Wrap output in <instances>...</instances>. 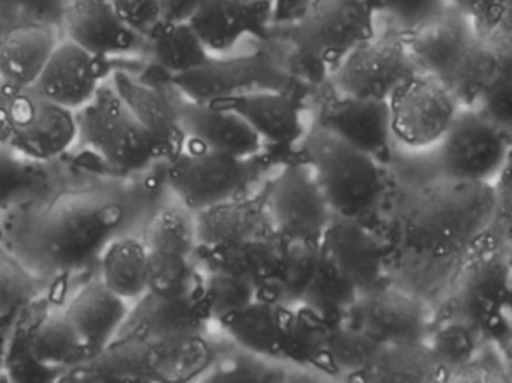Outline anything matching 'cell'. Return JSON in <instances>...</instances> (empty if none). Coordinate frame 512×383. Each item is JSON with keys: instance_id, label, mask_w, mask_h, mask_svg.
<instances>
[{"instance_id": "5", "label": "cell", "mask_w": 512, "mask_h": 383, "mask_svg": "<svg viewBox=\"0 0 512 383\" xmlns=\"http://www.w3.org/2000/svg\"><path fill=\"white\" fill-rule=\"evenodd\" d=\"M77 137L76 112L52 103L35 88L7 89L0 101V143L29 160H53Z\"/></svg>"}, {"instance_id": "15", "label": "cell", "mask_w": 512, "mask_h": 383, "mask_svg": "<svg viewBox=\"0 0 512 383\" xmlns=\"http://www.w3.org/2000/svg\"><path fill=\"white\" fill-rule=\"evenodd\" d=\"M59 25L68 41L101 59L128 55L142 40L122 22L110 0H68Z\"/></svg>"}, {"instance_id": "52", "label": "cell", "mask_w": 512, "mask_h": 383, "mask_svg": "<svg viewBox=\"0 0 512 383\" xmlns=\"http://www.w3.org/2000/svg\"><path fill=\"white\" fill-rule=\"evenodd\" d=\"M8 338H10V332H8V320L0 317V368H2L5 358H7Z\"/></svg>"}, {"instance_id": "10", "label": "cell", "mask_w": 512, "mask_h": 383, "mask_svg": "<svg viewBox=\"0 0 512 383\" xmlns=\"http://www.w3.org/2000/svg\"><path fill=\"white\" fill-rule=\"evenodd\" d=\"M440 142L443 178L488 182L505 161L506 142L502 128L476 110L457 112Z\"/></svg>"}, {"instance_id": "7", "label": "cell", "mask_w": 512, "mask_h": 383, "mask_svg": "<svg viewBox=\"0 0 512 383\" xmlns=\"http://www.w3.org/2000/svg\"><path fill=\"white\" fill-rule=\"evenodd\" d=\"M244 158L185 142L184 149L169 161L167 182L190 211L199 212L226 200L247 181Z\"/></svg>"}, {"instance_id": "11", "label": "cell", "mask_w": 512, "mask_h": 383, "mask_svg": "<svg viewBox=\"0 0 512 383\" xmlns=\"http://www.w3.org/2000/svg\"><path fill=\"white\" fill-rule=\"evenodd\" d=\"M388 103L392 136L412 148L440 142L458 112L451 92L439 80L424 74L403 83Z\"/></svg>"}, {"instance_id": "48", "label": "cell", "mask_w": 512, "mask_h": 383, "mask_svg": "<svg viewBox=\"0 0 512 383\" xmlns=\"http://www.w3.org/2000/svg\"><path fill=\"white\" fill-rule=\"evenodd\" d=\"M472 349L473 341L469 331L463 326H451L440 332L433 352L440 364L445 367V365H457L467 361Z\"/></svg>"}, {"instance_id": "50", "label": "cell", "mask_w": 512, "mask_h": 383, "mask_svg": "<svg viewBox=\"0 0 512 383\" xmlns=\"http://www.w3.org/2000/svg\"><path fill=\"white\" fill-rule=\"evenodd\" d=\"M205 0H160L161 19L188 22Z\"/></svg>"}, {"instance_id": "39", "label": "cell", "mask_w": 512, "mask_h": 383, "mask_svg": "<svg viewBox=\"0 0 512 383\" xmlns=\"http://www.w3.org/2000/svg\"><path fill=\"white\" fill-rule=\"evenodd\" d=\"M380 344L355 326L332 323L326 335L322 362L338 373L356 374L367 368Z\"/></svg>"}, {"instance_id": "12", "label": "cell", "mask_w": 512, "mask_h": 383, "mask_svg": "<svg viewBox=\"0 0 512 383\" xmlns=\"http://www.w3.org/2000/svg\"><path fill=\"white\" fill-rule=\"evenodd\" d=\"M275 233L284 241L319 242L331 223V208L305 166H289L275 179L268 205Z\"/></svg>"}, {"instance_id": "35", "label": "cell", "mask_w": 512, "mask_h": 383, "mask_svg": "<svg viewBox=\"0 0 512 383\" xmlns=\"http://www.w3.org/2000/svg\"><path fill=\"white\" fill-rule=\"evenodd\" d=\"M145 37L155 61L170 77L202 67L212 59L188 22L161 19Z\"/></svg>"}, {"instance_id": "51", "label": "cell", "mask_w": 512, "mask_h": 383, "mask_svg": "<svg viewBox=\"0 0 512 383\" xmlns=\"http://www.w3.org/2000/svg\"><path fill=\"white\" fill-rule=\"evenodd\" d=\"M310 4L311 0H274V26L293 25Z\"/></svg>"}, {"instance_id": "28", "label": "cell", "mask_w": 512, "mask_h": 383, "mask_svg": "<svg viewBox=\"0 0 512 383\" xmlns=\"http://www.w3.org/2000/svg\"><path fill=\"white\" fill-rule=\"evenodd\" d=\"M509 73L506 53L473 40L442 85L451 92L457 104L475 106Z\"/></svg>"}, {"instance_id": "27", "label": "cell", "mask_w": 512, "mask_h": 383, "mask_svg": "<svg viewBox=\"0 0 512 383\" xmlns=\"http://www.w3.org/2000/svg\"><path fill=\"white\" fill-rule=\"evenodd\" d=\"M238 113L260 139L290 145L304 134L298 103L283 91H260L212 104Z\"/></svg>"}, {"instance_id": "44", "label": "cell", "mask_w": 512, "mask_h": 383, "mask_svg": "<svg viewBox=\"0 0 512 383\" xmlns=\"http://www.w3.org/2000/svg\"><path fill=\"white\" fill-rule=\"evenodd\" d=\"M68 0H0V22L5 29L26 22H50L59 25Z\"/></svg>"}, {"instance_id": "34", "label": "cell", "mask_w": 512, "mask_h": 383, "mask_svg": "<svg viewBox=\"0 0 512 383\" xmlns=\"http://www.w3.org/2000/svg\"><path fill=\"white\" fill-rule=\"evenodd\" d=\"M509 298L508 271L499 260H485L470 269L460 290V307L467 319L493 322Z\"/></svg>"}, {"instance_id": "16", "label": "cell", "mask_w": 512, "mask_h": 383, "mask_svg": "<svg viewBox=\"0 0 512 383\" xmlns=\"http://www.w3.org/2000/svg\"><path fill=\"white\" fill-rule=\"evenodd\" d=\"M104 61L65 40L56 46L34 88L52 103L77 112L104 85Z\"/></svg>"}, {"instance_id": "19", "label": "cell", "mask_w": 512, "mask_h": 383, "mask_svg": "<svg viewBox=\"0 0 512 383\" xmlns=\"http://www.w3.org/2000/svg\"><path fill=\"white\" fill-rule=\"evenodd\" d=\"M59 44L58 25L26 22L0 31V82L11 91L34 88Z\"/></svg>"}, {"instance_id": "14", "label": "cell", "mask_w": 512, "mask_h": 383, "mask_svg": "<svg viewBox=\"0 0 512 383\" xmlns=\"http://www.w3.org/2000/svg\"><path fill=\"white\" fill-rule=\"evenodd\" d=\"M320 257L352 284L359 295L379 283L383 251L379 241L358 218L340 217L331 221L319 241Z\"/></svg>"}, {"instance_id": "3", "label": "cell", "mask_w": 512, "mask_h": 383, "mask_svg": "<svg viewBox=\"0 0 512 383\" xmlns=\"http://www.w3.org/2000/svg\"><path fill=\"white\" fill-rule=\"evenodd\" d=\"M308 148L317 184L338 217L359 218L377 205L383 178L373 155L353 148L323 127L311 134Z\"/></svg>"}, {"instance_id": "31", "label": "cell", "mask_w": 512, "mask_h": 383, "mask_svg": "<svg viewBox=\"0 0 512 383\" xmlns=\"http://www.w3.org/2000/svg\"><path fill=\"white\" fill-rule=\"evenodd\" d=\"M433 349L422 341L380 344L362 379L370 382H433L442 373Z\"/></svg>"}, {"instance_id": "53", "label": "cell", "mask_w": 512, "mask_h": 383, "mask_svg": "<svg viewBox=\"0 0 512 383\" xmlns=\"http://www.w3.org/2000/svg\"><path fill=\"white\" fill-rule=\"evenodd\" d=\"M5 92H7V88L0 82V101L4 100Z\"/></svg>"}, {"instance_id": "6", "label": "cell", "mask_w": 512, "mask_h": 383, "mask_svg": "<svg viewBox=\"0 0 512 383\" xmlns=\"http://www.w3.org/2000/svg\"><path fill=\"white\" fill-rule=\"evenodd\" d=\"M76 119L83 142L115 169L142 172L155 161L151 139L113 85L101 86Z\"/></svg>"}, {"instance_id": "29", "label": "cell", "mask_w": 512, "mask_h": 383, "mask_svg": "<svg viewBox=\"0 0 512 383\" xmlns=\"http://www.w3.org/2000/svg\"><path fill=\"white\" fill-rule=\"evenodd\" d=\"M320 266L319 242L284 241L277 272L256 289V298L281 307L301 305Z\"/></svg>"}, {"instance_id": "45", "label": "cell", "mask_w": 512, "mask_h": 383, "mask_svg": "<svg viewBox=\"0 0 512 383\" xmlns=\"http://www.w3.org/2000/svg\"><path fill=\"white\" fill-rule=\"evenodd\" d=\"M34 167L29 158L23 157L10 146H0V206L11 200L32 184Z\"/></svg>"}, {"instance_id": "37", "label": "cell", "mask_w": 512, "mask_h": 383, "mask_svg": "<svg viewBox=\"0 0 512 383\" xmlns=\"http://www.w3.org/2000/svg\"><path fill=\"white\" fill-rule=\"evenodd\" d=\"M331 325L307 305L301 304L296 310L284 307L280 356L296 364H320Z\"/></svg>"}, {"instance_id": "38", "label": "cell", "mask_w": 512, "mask_h": 383, "mask_svg": "<svg viewBox=\"0 0 512 383\" xmlns=\"http://www.w3.org/2000/svg\"><path fill=\"white\" fill-rule=\"evenodd\" d=\"M202 283L190 256L148 250V292L163 298H200Z\"/></svg>"}, {"instance_id": "42", "label": "cell", "mask_w": 512, "mask_h": 383, "mask_svg": "<svg viewBox=\"0 0 512 383\" xmlns=\"http://www.w3.org/2000/svg\"><path fill=\"white\" fill-rule=\"evenodd\" d=\"M38 293L37 280L22 262L0 247V317L10 322Z\"/></svg>"}, {"instance_id": "8", "label": "cell", "mask_w": 512, "mask_h": 383, "mask_svg": "<svg viewBox=\"0 0 512 383\" xmlns=\"http://www.w3.org/2000/svg\"><path fill=\"white\" fill-rule=\"evenodd\" d=\"M334 85L344 97L388 101L403 83L418 76L406 41L401 37L371 38L356 47L332 71Z\"/></svg>"}, {"instance_id": "18", "label": "cell", "mask_w": 512, "mask_h": 383, "mask_svg": "<svg viewBox=\"0 0 512 383\" xmlns=\"http://www.w3.org/2000/svg\"><path fill=\"white\" fill-rule=\"evenodd\" d=\"M473 40L469 20L452 8L425 20L404 38L419 74H428L440 83L449 76Z\"/></svg>"}, {"instance_id": "22", "label": "cell", "mask_w": 512, "mask_h": 383, "mask_svg": "<svg viewBox=\"0 0 512 383\" xmlns=\"http://www.w3.org/2000/svg\"><path fill=\"white\" fill-rule=\"evenodd\" d=\"M179 115L187 142L244 160L260 149L259 134L233 110L187 101L179 106Z\"/></svg>"}, {"instance_id": "2", "label": "cell", "mask_w": 512, "mask_h": 383, "mask_svg": "<svg viewBox=\"0 0 512 383\" xmlns=\"http://www.w3.org/2000/svg\"><path fill=\"white\" fill-rule=\"evenodd\" d=\"M124 220L115 200L94 194L59 197L38 224V247L59 271H74L103 253Z\"/></svg>"}, {"instance_id": "24", "label": "cell", "mask_w": 512, "mask_h": 383, "mask_svg": "<svg viewBox=\"0 0 512 383\" xmlns=\"http://www.w3.org/2000/svg\"><path fill=\"white\" fill-rule=\"evenodd\" d=\"M322 127L365 154H379L392 137L389 103L341 95L326 107Z\"/></svg>"}, {"instance_id": "25", "label": "cell", "mask_w": 512, "mask_h": 383, "mask_svg": "<svg viewBox=\"0 0 512 383\" xmlns=\"http://www.w3.org/2000/svg\"><path fill=\"white\" fill-rule=\"evenodd\" d=\"M196 241L202 250L277 235L268 208L256 200L218 203L196 212Z\"/></svg>"}, {"instance_id": "4", "label": "cell", "mask_w": 512, "mask_h": 383, "mask_svg": "<svg viewBox=\"0 0 512 383\" xmlns=\"http://www.w3.org/2000/svg\"><path fill=\"white\" fill-rule=\"evenodd\" d=\"M371 0H311L289 28L290 40L304 61L334 71L356 47L376 37Z\"/></svg>"}, {"instance_id": "40", "label": "cell", "mask_w": 512, "mask_h": 383, "mask_svg": "<svg viewBox=\"0 0 512 383\" xmlns=\"http://www.w3.org/2000/svg\"><path fill=\"white\" fill-rule=\"evenodd\" d=\"M359 292L320 257L319 271L301 304L316 311L326 322L349 313Z\"/></svg>"}, {"instance_id": "47", "label": "cell", "mask_w": 512, "mask_h": 383, "mask_svg": "<svg viewBox=\"0 0 512 383\" xmlns=\"http://www.w3.org/2000/svg\"><path fill=\"white\" fill-rule=\"evenodd\" d=\"M122 22L145 37L161 20L160 0H110Z\"/></svg>"}, {"instance_id": "23", "label": "cell", "mask_w": 512, "mask_h": 383, "mask_svg": "<svg viewBox=\"0 0 512 383\" xmlns=\"http://www.w3.org/2000/svg\"><path fill=\"white\" fill-rule=\"evenodd\" d=\"M64 313L88 358L112 343L130 311L125 299L113 293L103 281L94 280L74 296Z\"/></svg>"}, {"instance_id": "21", "label": "cell", "mask_w": 512, "mask_h": 383, "mask_svg": "<svg viewBox=\"0 0 512 383\" xmlns=\"http://www.w3.org/2000/svg\"><path fill=\"white\" fill-rule=\"evenodd\" d=\"M208 319L200 298H163L146 292L125 322L134 337L155 344H179L196 337Z\"/></svg>"}, {"instance_id": "17", "label": "cell", "mask_w": 512, "mask_h": 383, "mask_svg": "<svg viewBox=\"0 0 512 383\" xmlns=\"http://www.w3.org/2000/svg\"><path fill=\"white\" fill-rule=\"evenodd\" d=\"M113 88L125 101L151 139L155 160L170 161L184 149L179 106L161 89L146 85L130 74H113Z\"/></svg>"}, {"instance_id": "36", "label": "cell", "mask_w": 512, "mask_h": 383, "mask_svg": "<svg viewBox=\"0 0 512 383\" xmlns=\"http://www.w3.org/2000/svg\"><path fill=\"white\" fill-rule=\"evenodd\" d=\"M26 353L38 367L55 370L85 358L82 343L65 313H49L26 340Z\"/></svg>"}, {"instance_id": "46", "label": "cell", "mask_w": 512, "mask_h": 383, "mask_svg": "<svg viewBox=\"0 0 512 383\" xmlns=\"http://www.w3.org/2000/svg\"><path fill=\"white\" fill-rule=\"evenodd\" d=\"M377 11L388 14L400 26L412 31L430 17L445 10L443 0H371Z\"/></svg>"}, {"instance_id": "33", "label": "cell", "mask_w": 512, "mask_h": 383, "mask_svg": "<svg viewBox=\"0 0 512 383\" xmlns=\"http://www.w3.org/2000/svg\"><path fill=\"white\" fill-rule=\"evenodd\" d=\"M101 257V281L122 299L148 292V247L136 238L110 241Z\"/></svg>"}, {"instance_id": "49", "label": "cell", "mask_w": 512, "mask_h": 383, "mask_svg": "<svg viewBox=\"0 0 512 383\" xmlns=\"http://www.w3.org/2000/svg\"><path fill=\"white\" fill-rule=\"evenodd\" d=\"M451 5L452 10L463 14L467 20L479 23L485 28H496L506 11L509 0H443Z\"/></svg>"}, {"instance_id": "9", "label": "cell", "mask_w": 512, "mask_h": 383, "mask_svg": "<svg viewBox=\"0 0 512 383\" xmlns=\"http://www.w3.org/2000/svg\"><path fill=\"white\" fill-rule=\"evenodd\" d=\"M173 88L190 103L212 104L260 91H281L283 70L265 53L227 61L206 62L202 67L170 77Z\"/></svg>"}, {"instance_id": "13", "label": "cell", "mask_w": 512, "mask_h": 383, "mask_svg": "<svg viewBox=\"0 0 512 383\" xmlns=\"http://www.w3.org/2000/svg\"><path fill=\"white\" fill-rule=\"evenodd\" d=\"M188 23L209 53H226L242 38L271 37L274 0H205Z\"/></svg>"}, {"instance_id": "32", "label": "cell", "mask_w": 512, "mask_h": 383, "mask_svg": "<svg viewBox=\"0 0 512 383\" xmlns=\"http://www.w3.org/2000/svg\"><path fill=\"white\" fill-rule=\"evenodd\" d=\"M283 313L281 305L256 298L218 322L244 349L260 356H280Z\"/></svg>"}, {"instance_id": "30", "label": "cell", "mask_w": 512, "mask_h": 383, "mask_svg": "<svg viewBox=\"0 0 512 383\" xmlns=\"http://www.w3.org/2000/svg\"><path fill=\"white\" fill-rule=\"evenodd\" d=\"M209 271L235 275L260 287L277 272L284 253V239L275 235L265 239L235 242L203 250Z\"/></svg>"}, {"instance_id": "20", "label": "cell", "mask_w": 512, "mask_h": 383, "mask_svg": "<svg viewBox=\"0 0 512 383\" xmlns=\"http://www.w3.org/2000/svg\"><path fill=\"white\" fill-rule=\"evenodd\" d=\"M352 326L376 343L422 341L425 317L418 302L400 293L370 290L361 293L349 310Z\"/></svg>"}, {"instance_id": "1", "label": "cell", "mask_w": 512, "mask_h": 383, "mask_svg": "<svg viewBox=\"0 0 512 383\" xmlns=\"http://www.w3.org/2000/svg\"><path fill=\"white\" fill-rule=\"evenodd\" d=\"M494 211L496 193L488 182L443 178L407 203L401 218L403 239L422 256H452L484 232Z\"/></svg>"}, {"instance_id": "43", "label": "cell", "mask_w": 512, "mask_h": 383, "mask_svg": "<svg viewBox=\"0 0 512 383\" xmlns=\"http://www.w3.org/2000/svg\"><path fill=\"white\" fill-rule=\"evenodd\" d=\"M148 250L175 251L190 256L197 247L196 224L178 209H163L149 224Z\"/></svg>"}, {"instance_id": "26", "label": "cell", "mask_w": 512, "mask_h": 383, "mask_svg": "<svg viewBox=\"0 0 512 383\" xmlns=\"http://www.w3.org/2000/svg\"><path fill=\"white\" fill-rule=\"evenodd\" d=\"M158 371L155 347L131 337L109 343L100 352L79 361L71 370L76 382H149Z\"/></svg>"}, {"instance_id": "41", "label": "cell", "mask_w": 512, "mask_h": 383, "mask_svg": "<svg viewBox=\"0 0 512 383\" xmlns=\"http://www.w3.org/2000/svg\"><path fill=\"white\" fill-rule=\"evenodd\" d=\"M256 299V287L242 278L221 271H209L203 278L200 301L206 316L223 319Z\"/></svg>"}]
</instances>
